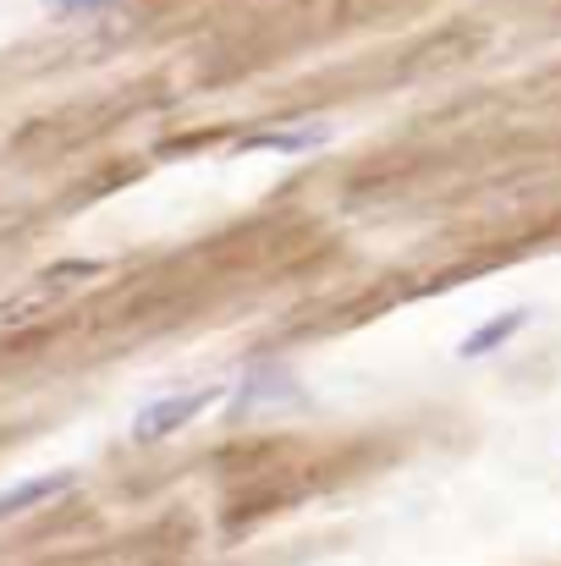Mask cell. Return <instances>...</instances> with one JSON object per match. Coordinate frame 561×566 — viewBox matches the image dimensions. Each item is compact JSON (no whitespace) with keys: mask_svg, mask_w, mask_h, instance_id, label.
Segmentation results:
<instances>
[{"mask_svg":"<svg viewBox=\"0 0 561 566\" xmlns=\"http://www.w3.org/2000/svg\"><path fill=\"white\" fill-rule=\"evenodd\" d=\"M111 0H55V17H72V11H100Z\"/></svg>","mask_w":561,"mask_h":566,"instance_id":"8992f818","label":"cell"},{"mask_svg":"<svg viewBox=\"0 0 561 566\" xmlns=\"http://www.w3.org/2000/svg\"><path fill=\"white\" fill-rule=\"evenodd\" d=\"M331 138V127L325 122H314V127H287V133H259V138H242V149H276V155H309V149H320Z\"/></svg>","mask_w":561,"mask_h":566,"instance_id":"277c9868","label":"cell"},{"mask_svg":"<svg viewBox=\"0 0 561 566\" xmlns=\"http://www.w3.org/2000/svg\"><path fill=\"white\" fill-rule=\"evenodd\" d=\"M66 490H72V473H66V468H61V473L22 479V484L0 490V523H6V517H22V512H33V506H44V501H55V495H66Z\"/></svg>","mask_w":561,"mask_h":566,"instance_id":"7a4b0ae2","label":"cell"},{"mask_svg":"<svg viewBox=\"0 0 561 566\" xmlns=\"http://www.w3.org/2000/svg\"><path fill=\"white\" fill-rule=\"evenodd\" d=\"M220 396H226V385H198V390H183V396H160V401H149V407L133 418V440H138V446L172 440V434L187 429L204 407H215Z\"/></svg>","mask_w":561,"mask_h":566,"instance_id":"6da1fadb","label":"cell"},{"mask_svg":"<svg viewBox=\"0 0 561 566\" xmlns=\"http://www.w3.org/2000/svg\"><path fill=\"white\" fill-rule=\"evenodd\" d=\"M270 396H298V385L281 375V369H264V375H248V385H242V396H237V412H248L253 401L264 407Z\"/></svg>","mask_w":561,"mask_h":566,"instance_id":"5b68a950","label":"cell"},{"mask_svg":"<svg viewBox=\"0 0 561 566\" xmlns=\"http://www.w3.org/2000/svg\"><path fill=\"white\" fill-rule=\"evenodd\" d=\"M529 325V308H507V314H496L485 331H474V336H463V347H457V358H485V353H496L501 342H512L518 331Z\"/></svg>","mask_w":561,"mask_h":566,"instance_id":"3957f363","label":"cell"}]
</instances>
